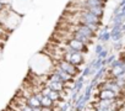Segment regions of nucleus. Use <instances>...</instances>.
Instances as JSON below:
<instances>
[{
    "label": "nucleus",
    "mask_w": 125,
    "mask_h": 111,
    "mask_svg": "<svg viewBox=\"0 0 125 111\" xmlns=\"http://www.w3.org/2000/svg\"><path fill=\"white\" fill-rule=\"evenodd\" d=\"M55 102L49 96H42L41 97V106L42 107H54Z\"/></svg>",
    "instance_id": "nucleus-1"
},
{
    "label": "nucleus",
    "mask_w": 125,
    "mask_h": 111,
    "mask_svg": "<svg viewBox=\"0 0 125 111\" xmlns=\"http://www.w3.org/2000/svg\"><path fill=\"white\" fill-rule=\"evenodd\" d=\"M103 49H104V47H103L101 43H98V44L96 46V54H99V53H101Z\"/></svg>",
    "instance_id": "nucleus-2"
},
{
    "label": "nucleus",
    "mask_w": 125,
    "mask_h": 111,
    "mask_svg": "<svg viewBox=\"0 0 125 111\" xmlns=\"http://www.w3.org/2000/svg\"><path fill=\"white\" fill-rule=\"evenodd\" d=\"M5 8H6V4H5L4 1H0V13H1Z\"/></svg>",
    "instance_id": "nucleus-3"
}]
</instances>
